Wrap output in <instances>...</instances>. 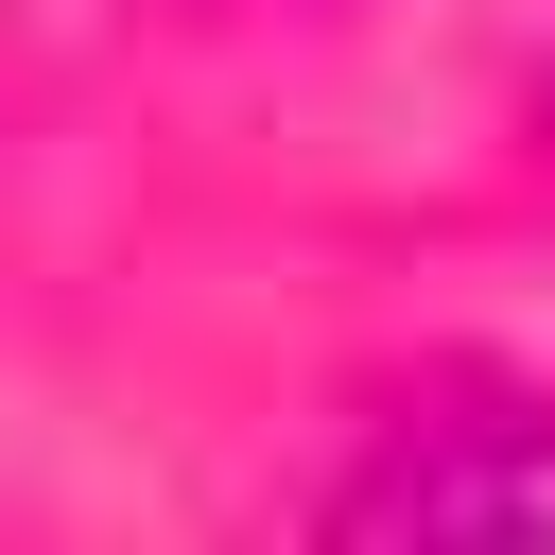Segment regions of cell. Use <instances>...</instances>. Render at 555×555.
Here are the masks:
<instances>
[{"label": "cell", "instance_id": "cell-1", "mask_svg": "<svg viewBox=\"0 0 555 555\" xmlns=\"http://www.w3.org/2000/svg\"><path fill=\"white\" fill-rule=\"evenodd\" d=\"M347 520H364V538H538V520H555V434L520 416V451H486V434H434V416H416V434L347 486Z\"/></svg>", "mask_w": 555, "mask_h": 555}]
</instances>
